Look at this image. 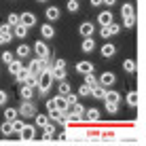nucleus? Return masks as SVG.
<instances>
[{
  "label": "nucleus",
  "instance_id": "nucleus-30",
  "mask_svg": "<svg viewBox=\"0 0 146 146\" xmlns=\"http://www.w3.org/2000/svg\"><path fill=\"white\" fill-rule=\"evenodd\" d=\"M23 125H26V123H23V121H19V119H15L13 121V123H11V127H13V133H21V129H23Z\"/></svg>",
  "mask_w": 146,
  "mask_h": 146
},
{
  "label": "nucleus",
  "instance_id": "nucleus-36",
  "mask_svg": "<svg viewBox=\"0 0 146 146\" xmlns=\"http://www.w3.org/2000/svg\"><path fill=\"white\" fill-rule=\"evenodd\" d=\"M66 7H68V11L70 13H78V0H68V4H66Z\"/></svg>",
  "mask_w": 146,
  "mask_h": 146
},
{
  "label": "nucleus",
  "instance_id": "nucleus-16",
  "mask_svg": "<svg viewBox=\"0 0 146 146\" xmlns=\"http://www.w3.org/2000/svg\"><path fill=\"white\" fill-rule=\"evenodd\" d=\"M114 53H117V47H114V44H110V42L102 44V55L104 57H112Z\"/></svg>",
  "mask_w": 146,
  "mask_h": 146
},
{
  "label": "nucleus",
  "instance_id": "nucleus-37",
  "mask_svg": "<svg viewBox=\"0 0 146 146\" xmlns=\"http://www.w3.org/2000/svg\"><path fill=\"white\" fill-rule=\"evenodd\" d=\"M64 100H66V104H68V108H70L72 104H76V102H78V95H74V93H68V95H64Z\"/></svg>",
  "mask_w": 146,
  "mask_h": 146
},
{
  "label": "nucleus",
  "instance_id": "nucleus-20",
  "mask_svg": "<svg viewBox=\"0 0 146 146\" xmlns=\"http://www.w3.org/2000/svg\"><path fill=\"white\" fill-rule=\"evenodd\" d=\"M17 117H19V114H17V108H7V110H4V121H7V123H13Z\"/></svg>",
  "mask_w": 146,
  "mask_h": 146
},
{
  "label": "nucleus",
  "instance_id": "nucleus-19",
  "mask_svg": "<svg viewBox=\"0 0 146 146\" xmlns=\"http://www.w3.org/2000/svg\"><path fill=\"white\" fill-rule=\"evenodd\" d=\"M47 123H49V117H44V114H34V127L42 129Z\"/></svg>",
  "mask_w": 146,
  "mask_h": 146
},
{
  "label": "nucleus",
  "instance_id": "nucleus-10",
  "mask_svg": "<svg viewBox=\"0 0 146 146\" xmlns=\"http://www.w3.org/2000/svg\"><path fill=\"white\" fill-rule=\"evenodd\" d=\"M53 104H55V110H57V112H66L68 110V104H66V100H64V95H55Z\"/></svg>",
  "mask_w": 146,
  "mask_h": 146
},
{
  "label": "nucleus",
  "instance_id": "nucleus-25",
  "mask_svg": "<svg viewBox=\"0 0 146 146\" xmlns=\"http://www.w3.org/2000/svg\"><path fill=\"white\" fill-rule=\"evenodd\" d=\"M121 15H123V17H131V15H133V4L131 2H125L123 9H121Z\"/></svg>",
  "mask_w": 146,
  "mask_h": 146
},
{
  "label": "nucleus",
  "instance_id": "nucleus-39",
  "mask_svg": "<svg viewBox=\"0 0 146 146\" xmlns=\"http://www.w3.org/2000/svg\"><path fill=\"white\" fill-rule=\"evenodd\" d=\"M0 131H2V135H11V133H13L11 123H7V121H4V123H2V127H0Z\"/></svg>",
  "mask_w": 146,
  "mask_h": 146
},
{
  "label": "nucleus",
  "instance_id": "nucleus-5",
  "mask_svg": "<svg viewBox=\"0 0 146 146\" xmlns=\"http://www.w3.org/2000/svg\"><path fill=\"white\" fill-rule=\"evenodd\" d=\"M19 138H21V140H34V138H36V127H34V125H23Z\"/></svg>",
  "mask_w": 146,
  "mask_h": 146
},
{
  "label": "nucleus",
  "instance_id": "nucleus-14",
  "mask_svg": "<svg viewBox=\"0 0 146 146\" xmlns=\"http://www.w3.org/2000/svg\"><path fill=\"white\" fill-rule=\"evenodd\" d=\"M83 119H87V121H91V123H93V121H98L100 119V110L98 108H85V114H83Z\"/></svg>",
  "mask_w": 146,
  "mask_h": 146
},
{
  "label": "nucleus",
  "instance_id": "nucleus-34",
  "mask_svg": "<svg viewBox=\"0 0 146 146\" xmlns=\"http://www.w3.org/2000/svg\"><path fill=\"white\" fill-rule=\"evenodd\" d=\"M7 26H9V28H15V26H19V15L11 13V15H9V21H7Z\"/></svg>",
  "mask_w": 146,
  "mask_h": 146
},
{
  "label": "nucleus",
  "instance_id": "nucleus-50",
  "mask_svg": "<svg viewBox=\"0 0 146 146\" xmlns=\"http://www.w3.org/2000/svg\"><path fill=\"white\" fill-rule=\"evenodd\" d=\"M0 44H7V40H4L2 36H0Z\"/></svg>",
  "mask_w": 146,
  "mask_h": 146
},
{
  "label": "nucleus",
  "instance_id": "nucleus-32",
  "mask_svg": "<svg viewBox=\"0 0 146 146\" xmlns=\"http://www.w3.org/2000/svg\"><path fill=\"white\" fill-rule=\"evenodd\" d=\"M104 91H106V89H102V87L98 85V87L91 89V98H95V100H104Z\"/></svg>",
  "mask_w": 146,
  "mask_h": 146
},
{
  "label": "nucleus",
  "instance_id": "nucleus-11",
  "mask_svg": "<svg viewBox=\"0 0 146 146\" xmlns=\"http://www.w3.org/2000/svg\"><path fill=\"white\" fill-rule=\"evenodd\" d=\"M76 72H80V74H93V64L91 62H78L76 64Z\"/></svg>",
  "mask_w": 146,
  "mask_h": 146
},
{
  "label": "nucleus",
  "instance_id": "nucleus-45",
  "mask_svg": "<svg viewBox=\"0 0 146 146\" xmlns=\"http://www.w3.org/2000/svg\"><path fill=\"white\" fill-rule=\"evenodd\" d=\"M51 68H66V62H64V59H55Z\"/></svg>",
  "mask_w": 146,
  "mask_h": 146
},
{
  "label": "nucleus",
  "instance_id": "nucleus-49",
  "mask_svg": "<svg viewBox=\"0 0 146 146\" xmlns=\"http://www.w3.org/2000/svg\"><path fill=\"white\" fill-rule=\"evenodd\" d=\"M91 7H102V0H91Z\"/></svg>",
  "mask_w": 146,
  "mask_h": 146
},
{
  "label": "nucleus",
  "instance_id": "nucleus-3",
  "mask_svg": "<svg viewBox=\"0 0 146 146\" xmlns=\"http://www.w3.org/2000/svg\"><path fill=\"white\" fill-rule=\"evenodd\" d=\"M32 51L36 53L38 59H49V47L44 44V40H38V42H34Z\"/></svg>",
  "mask_w": 146,
  "mask_h": 146
},
{
  "label": "nucleus",
  "instance_id": "nucleus-2",
  "mask_svg": "<svg viewBox=\"0 0 146 146\" xmlns=\"http://www.w3.org/2000/svg\"><path fill=\"white\" fill-rule=\"evenodd\" d=\"M26 68H28V72H30V76H38V74L44 70V59H38L36 57V59H32Z\"/></svg>",
  "mask_w": 146,
  "mask_h": 146
},
{
  "label": "nucleus",
  "instance_id": "nucleus-42",
  "mask_svg": "<svg viewBox=\"0 0 146 146\" xmlns=\"http://www.w3.org/2000/svg\"><path fill=\"white\" fill-rule=\"evenodd\" d=\"M13 59H15V55H13V53H9V51H4V53H2V62H4V64H11Z\"/></svg>",
  "mask_w": 146,
  "mask_h": 146
},
{
  "label": "nucleus",
  "instance_id": "nucleus-23",
  "mask_svg": "<svg viewBox=\"0 0 146 146\" xmlns=\"http://www.w3.org/2000/svg\"><path fill=\"white\" fill-rule=\"evenodd\" d=\"M26 34H28V28H23L21 23L13 28V36H17V38H26Z\"/></svg>",
  "mask_w": 146,
  "mask_h": 146
},
{
  "label": "nucleus",
  "instance_id": "nucleus-31",
  "mask_svg": "<svg viewBox=\"0 0 146 146\" xmlns=\"http://www.w3.org/2000/svg\"><path fill=\"white\" fill-rule=\"evenodd\" d=\"M42 129H44V138L51 140V138H53V133H55V125H53V123H47Z\"/></svg>",
  "mask_w": 146,
  "mask_h": 146
},
{
  "label": "nucleus",
  "instance_id": "nucleus-9",
  "mask_svg": "<svg viewBox=\"0 0 146 146\" xmlns=\"http://www.w3.org/2000/svg\"><path fill=\"white\" fill-rule=\"evenodd\" d=\"M98 23H100L102 28L110 26V23H112V13H110V11H100V15H98Z\"/></svg>",
  "mask_w": 146,
  "mask_h": 146
},
{
  "label": "nucleus",
  "instance_id": "nucleus-27",
  "mask_svg": "<svg viewBox=\"0 0 146 146\" xmlns=\"http://www.w3.org/2000/svg\"><path fill=\"white\" fill-rule=\"evenodd\" d=\"M28 76H30V72H28V68H26V66H21V70H19V72H17V76H15V78H17V80H19V83H21V85H23V83H26V78H28Z\"/></svg>",
  "mask_w": 146,
  "mask_h": 146
},
{
  "label": "nucleus",
  "instance_id": "nucleus-17",
  "mask_svg": "<svg viewBox=\"0 0 146 146\" xmlns=\"http://www.w3.org/2000/svg\"><path fill=\"white\" fill-rule=\"evenodd\" d=\"M21 98H23V102H30L34 98V89L28 87V85H21Z\"/></svg>",
  "mask_w": 146,
  "mask_h": 146
},
{
  "label": "nucleus",
  "instance_id": "nucleus-51",
  "mask_svg": "<svg viewBox=\"0 0 146 146\" xmlns=\"http://www.w3.org/2000/svg\"><path fill=\"white\" fill-rule=\"evenodd\" d=\"M38 2H47V0H38Z\"/></svg>",
  "mask_w": 146,
  "mask_h": 146
},
{
  "label": "nucleus",
  "instance_id": "nucleus-44",
  "mask_svg": "<svg viewBox=\"0 0 146 146\" xmlns=\"http://www.w3.org/2000/svg\"><path fill=\"white\" fill-rule=\"evenodd\" d=\"M78 95H91V89H89L87 85H83V87L78 89Z\"/></svg>",
  "mask_w": 146,
  "mask_h": 146
},
{
  "label": "nucleus",
  "instance_id": "nucleus-46",
  "mask_svg": "<svg viewBox=\"0 0 146 146\" xmlns=\"http://www.w3.org/2000/svg\"><path fill=\"white\" fill-rule=\"evenodd\" d=\"M106 110H108V112H117V110H119V104H106Z\"/></svg>",
  "mask_w": 146,
  "mask_h": 146
},
{
  "label": "nucleus",
  "instance_id": "nucleus-15",
  "mask_svg": "<svg viewBox=\"0 0 146 146\" xmlns=\"http://www.w3.org/2000/svg\"><path fill=\"white\" fill-rule=\"evenodd\" d=\"M0 36L7 40V42H11V38H13V28H9L7 23H4V26H0Z\"/></svg>",
  "mask_w": 146,
  "mask_h": 146
},
{
  "label": "nucleus",
  "instance_id": "nucleus-40",
  "mask_svg": "<svg viewBox=\"0 0 146 146\" xmlns=\"http://www.w3.org/2000/svg\"><path fill=\"white\" fill-rule=\"evenodd\" d=\"M23 85H28V87L36 89V85H38V76H28V78H26V83H23Z\"/></svg>",
  "mask_w": 146,
  "mask_h": 146
},
{
  "label": "nucleus",
  "instance_id": "nucleus-1",
  "mask_svg": "<svg viewBox=\"0 0 146 146\" xmlns=\"http://www.w3.org/2000/svg\"><path fill=\"white\" fill-rule=\"evenodd\" d=\"M17 114H21V119H32L36 114V106L32 102H21V106L17 108Z\"/></svg>",
  "mask_w": 146,
  "mask_h": 146
},
{
  "label": "nucleus",
  "instance_id": "nucleus-4",
  "mask_svg": "<svg viewBox=\"0 0 146 146\" xmlns=\"http://www.w3.org/2000/svg\"><path fill=\"white\" fill-rule=\"evenodd\" d=\"M117 83V76H114L112 72H104L102 76H100V80H98V85L102 89H106V87H112V85Z\"/></svg>",
  "mask_w": 146,
  "mask_h": 146
},
{
  "label": "nucleus",
  "instance_id": "nucleus-24",
  "mask_svg": "<svg viewBox=\"0 0 146 146\" xmlns=\"http://www.w3.org/2000/svg\"><path fill=\"white\" fill-rule=\"evenodd\" d=\"M123 70L127 74H133L135 72V62H133V59H125V62H123Z\"/></svg>",
  "mask_w": 146,
  "mask_h": 146
},
{
  "label": "nucleus",
  "instance_id": "nucleus-48",
  "mask_svg": "<svg viewBox=\"0 0 146 146\" xmlns=\"http://www.w3.org/2000/svg\"><path fill=\"white\" fill-rule=\"evenodd\" d=\"M102 4H106V7H114V4H117V0H102Z\"/></svg>",
  "mask_w": 146,
  "mask_h": 146
},
{
  "label": "nucleus",
  "instance_id": "nucleus-13",
  "mask_svg": "<svg viewBox=\"0 0 146 146\" xmlns=\"http://www.w3.org/2000/svg\"><path fill=\"white\" fill-rule=\"evenodd\" d=\"M51 78L55 80H66V68H51Z\"/></svg>",
  "mask_w": 146,
  "mask_h": 146
},
{
  "label": "nucleus",
  "instance_id": "nucleus-35",
  "mask_svg": "<svg viewBox=\"0 0 146 146\" xmlns=\"http://www.w3.org/2000/svg\"><path fill=\"white\" fill-rule=\"evenodd\" d=\"M135 26V15H131V17H123V26L121 28H133Z\"/></svg>",
  "mask_w": 146,
  "mask_h": 146
},
{
  "label": "nucleus",
  "instance_id": "nucleus-47",
  "mask_svg": "<svg viewBox=\"0 0 146 146\" xmlns=\"http://www.w3.org/2000/svg\"><path fill=\"white\" fill-rule=\"evenodd\" d=\"M100 34H102V38L106 40V38H110V34H108V28H102L100 30Z\"/></svg>",
  "mask_w": 146,
  "mask_h": 146
},
{
  "label": "nucleus",
  "instance_id": "nucleus-43",
  "mask_svg": "<svg viewBox=\"0 0 146 146\" xmlns=\"http://www.w3.org/2000/svg\"><path fill=\"white\" fill-rule=\"evenodd\" d=\"M7 100H9L7 91H4V89H0V106H4V104H7Z\"/></svg>",
  "mask_w": 146,
  "mask_h": 146
},
{
  "label": "nucleus",
  "instance_id": "nucleus-8",
  "mask_svg": "<svg viewBox=\"0 0 146 146\" xmlns=\"http://www.w3.org/2000/svg\"><path fill=\"white\" fill-rule=\"evenodd\" d=\"M19 23H21L23 28H32V26H36V17H34L32 13H21V17H19Z\"/></svg>",
  "mask_w": 146,
  "mask_h": 146
},
{
  "label": "nucleus",
  "instance_id": "nucleus-28",
  "mask_svg": "<svg viewBox=\"0 0 146 146\" xmlns=\"http://www.w3.org/2000/svg\"><path fill=\"white\" fill-rule=\"evenodd\" d=\"M127 104H129L131 108L138 106V91H129V93H127Z\"/></svg>",
  "mask_w": 146,
  "mask_h": 146
},
{
  "label": "nucleus",
  "instance_id": "nucleus-41",
  "mask_svg": "<svg viewBox=\"0 0 146 146\" xmlns=\"http://www.w3.org/2000/svg\"><path fill=\"white\" fill-rule=\"evenodd\" d=\"M47 110H49V117L57 114V110H55V104H53V100H49V102H47Z\"/></svg>",
  "mask_w": 146,
  "mask_h": 146
},
{
  "label": "nucleus",
  "instance_id": "nucleus-33",
  "mask_svg": "<svg viewBox=\"0 0 146 146\" xmlns=\"http://www.w3.org/2000/svg\"><path fill=\"white\" fill-rule=\"evenodd\" d=\"M68 93H72V89H70V85L66 80H62L59 83V95H68Z\"/></svg>",
  "mask_w": 146,
  "mask_h": 146
},
{
  "label": "nucleus",
  "instance_id": "nucleus-26",
  "mask_svg": "<svg viewBox=\"0 0 146 146\" xmlns=\"http://www.w3.org/2000/svg\"><path fill=\"white\" fill-rule=\"evenodd\" d=\"M21 70V62H17V59H13L11 64H9V72L13 74V76H17V72Z\"/></svg>",
  "mask_w": 146,
  "mask_h": 146
},
{
  "label": "nucleus",
  "instance_id": "nucleus-7",
  "mask_svg": "<svg viewBox=\"0 0 146 146\" xmlns=\"http://www.w3.org/2000/svg\"><path fill=\"white\" fill-rule=\"evenodd\" d=\"M104 102H106V104H119L121 102V93L108 89V91H104Z\"/></svg>",
  "mask_w": 146,
  "mask_h": 146
},
{
  "label": "nucleus",
  "instance_id": "nucleus-21",
  "mask_svg": "<svg viewBox=\"0 0 146 146\" xmlns=\"http://www.w3.org/2000/svg\"><path fill=\"white\" fill-rule=\"evenodd\" d=\"M30 53H32V49H30L28 44H19V47H17V57L19 59H26Z\"/></svg>",
  "mask_w": 146,
  "mask_h": 146
},
{
  "label": "nucleus",
  "instance_id": "nucleus-38",
  "mask_svg": "<svg viewBox=\"0 0 146 146\" xmlns=\"http://www.w3.org/2000/svg\"><path fill=\"white\" fill-rule=\"evenodd\" d=\"M106 28H108V34H110V36H114V34L121 32V26H119V23H114V21L110 23V26H106Z\"/></svg>",
  "mask_w": 146,
  "mask_h": 146
},
{
  "label": "nucleus",
  "instance_id": "nucleus-18",
  "mask_svg": "<svg viewBox=\"0 0 146 146\" xmlns=\"http://www.w3.org/2000/svg\"><path fill=\"white\" fill-rule=\"evenodd\" d=\"M44 15H47L49 21H55V19H59V9L57 7H49L47 11H44Z\"/></svg>",
  "mask_w": 146,
  "mask_h": 146
},
{
  "label": "nucleus",
  "instance_id": "nucleus-12",
  "mask_svg": "<svg viewBox=\"0 0 146 146\" xmlns=\"http://www.w3.org/2000/svg\"><path fill=\"white\" fill-rule=\"evenodd\" d=\"M40 34H42V38H53L55 36V28L51 23H44V26H40Z\"/></svg>",
  "mask_w": 146,
  "mask_h": 146
},
{
  "label": "nucleus",
  "instance_id": "nucleus-29",
  "mask_svg": "<svg viewBox=\"0 0 146 146\" xmlns=\"http://www.w3.org/2000/svg\"><path fill=\"white\" fill-rule=\"evenodd\" d=\"M85 85H87L89 89H93V87H98V78L93 76V74H85Z\"/></svg>",
  "mask_w": 146,
  "mask_h": 146
},
{
  "label": "nucleus",
  "instance_id": "nucleus-6",
  "mask_svg": "<svg viewBox=\"0 0 146 146\" xmlns=\"http://www.w3.org/2000/svg\"><path fill=\"white\" fill-rule=\"evenodd\" d=\"M93 30H95V26L91 21H83V23H80V28H78V32H80V36H83V38H91Z\"/></svg>",
  "mask_w": 146,
  "mask_h": 146
},
{
  "label": "nucleus",
  "instance_id": "nucleus-22",
  "mask_svg": "<svg viewBox=\"0 0 146 146\" xmlns=\"http://www.w3.org/2000/svg\"><path fill=\"white\" fill-rule=\"evenodd\" d=\"M80 49H83L85 53H91L93 49H95V42H93V38H85V40H83V44H80Z\"/></svg>",
  "mask_w": 146,
  "mask_h": 146
}]
</instances>
